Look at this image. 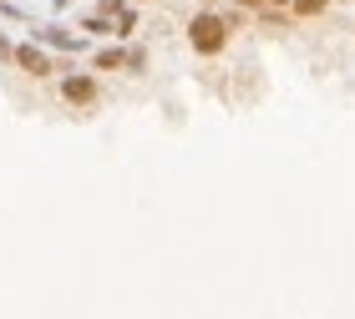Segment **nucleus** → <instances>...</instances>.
Returning a JSON list of instances; mask_svg holds the SVG:
<instances>
[{
  "label": "nucleus",
  "instance_id": "nucleus-5",
  "mask_svg": "<svg viewBox=\"0 0 355 319\" xmlns=\"http://www.w3.org/2000/svg\"><path fill=\"white\" fill-rule=\"evenodd\" d=\"M61 102H71V107H92V102H96V76H87V71L61 76Z\"/></svg>",
  "mask_w": 355,
  "mask_h": 319
},
{
  "label": "nucleus",
  "instance_id": "nucleus-1",
  "mask_svg": "<svg viewBox=\"0 0 355 319\" xmlns=\"http://www.w3.org/2000/svg\"><path fill=\"white\" fill-rule=\"evenodd\" d=\"M229 36H234V30L223 26V15H214V10H198V15L188 21V46H193L198 56H218L223 46H229Z\"/></svg>",
  "mask_w": 355,
  "mask_h": 319
},
{
  "label": "nucleus",
  "instance_id": "nucleus-10",
  "mask_svg": "<svg viewBox=\"0 0 355 319\" xmlns=\"http://www.w3.org/2000/svg\"><path fill=\"white\" fill-rule=\"evenodd\" d=\"M239 10H264V0H234Z\"/></svg>",
  "mask_w": 355,
  "mask_h": 319
},
{
  "label": "nucleus",
  "instance_id": "nucleus-6",
  "mask_svg": "<svg viewBox=\"0 0 355 319\" xmlns=\"http://www.w3.org/2000/svg\"><path fill=\"white\" fill-rule=\"evenodd\" d=\"M82 30H92V36H117L112 15H82Z\"/></svg>",
  "mask_w": 355,
  "mask_h": 319
},
{
  "label": "nucleus",
  "instance_id": "nucleus-4",
  "mask_svg": "<svg viewBox=\"0 0 355 319\" xmlns=\"http://www.w3.org/2000/svg\"><path fill=\"white\" fill-rule=\"evenodd\" d=\"M31 41H36V46H56V51H87V36H76V30L56 26V21L36 26V30H31Z\"/></svg>",
  "mask_w": 355,
  "mask_h": 319
},
{
  "label": "nucleus",
  "instance_id": "nucleus-7",
  "mask_svg": "<svg viewBox=\"0 0 355 319\" xmlns=\"http://www.w3.org/2000/svg\"><path fill=\"white\" fill-rule=\"evenodd\" d=\"M112 26H117V41H127V36L137 30V10H132V6H127V10H117V15H112Z\"/></svg>",
  "mask_w": 355,
  "mask_h": 319
},
{
  "label": "nucleus",
  "instance_id": "nucleus-2",
  "mask_svg": "<svg viewBox=\"0 0 355 319\" xmlns=\"http://www.w3.org/2000/svg\"><path fill=\"white\" fill-rule=\"evenodd\" d=\"M92 66L96 71H142L148 66V51H142V46H107V51H96L92 56Z\"/></svg>",
  "mask_w": 355,
  "mask_h": 319
},
{
  "label": "nucleus",
  "instance_id": "nucleus-11",
  "mask_svg": "<svg viewBox=\"0 0 355 319\" xmlns=\"http://www.w3.org/2000/svg\"><path fill=\"white\" fill-rule=\"evenodd\" d=\"M51 6H56V10H67V6H71V0H51Z\"/></svg>",
  "mask_w": 355,
  "mask_h": 319
},
{
  "label": "nucleus",
  "instance_id": "nucleus-8",
  "mask_svg": "<svg viewBox=\"0 0 355 319\" xmlns=\"http://www.w3.org/2000/svg\"><path fill=\"white\" fill-rule=\"evenodd\" d=\"M325 6H330V0H289L295 15H325Z\"/></svg>",
  "mask_w": 355,
  "mask_h": 319
},
{
  "label": "nucleus",
  "instance_id": "nucleus-9",
  "mask_svg": "<svg viewBox=\"0 0 355 319\" xmlns=\"http://www.w3.org/2000/svg\"><path fill=\"white\" fill-rule=\"evenodd\" d=\"M10 51H15V41L6 36V30H0V61H10Z\"/></svg>",
  "mask_w": 355,
  "mask_h": 319
},
{
  "label": "nucleus",
  "instance_id": "nucleus-3",
  "mask_svg": "<svg viewBox=\"0 0 355 319\" xmlns=\"http://www.w3.org/2000/svg\"><path fill=\"white\" fill-rule=\"evenodd\" d=\"M10 61H15V66H21L26 76H51V71H56L51 51H46V46H36V41H21V46L10 51Z\"/></svg>",
  "mask_w": 355,
  "mask_h": 319
}]
</instances>
